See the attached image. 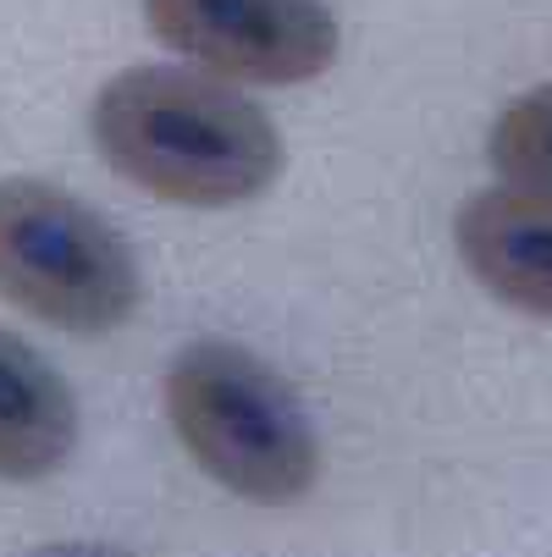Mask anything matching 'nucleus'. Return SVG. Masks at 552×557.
<instances>
[{"mask_svg":"<svg viewBox=\"0 0 552 557\" xmlns=\"http://www.w3.org/2000/svg\"><path fill=\"white\" fill-rule=\"evenodd\" d=\"M167 420L216 486L255 508H293L321 481V442L287 381L238 343H188L161 386Z\"/></svg>","mask_w":552,"mask_h":557,"instance_id":"2","label":"nucleus"},{"mask_svg":"<svg viewBox=\"0 0 552 557\" xmlns=\"http://www.w3.org/2000/svg\"><path fill=\"white\" fill-rule=\"evenodd\" d=\"M77 447V404L61 370L0 326V481L28 486L72 458Z\"/></svg>","mask_w":552,"mask_h":557,"instance_id":"6","label":"nucleus"},{"mask_svg":"<svg viewBox=\"0 0 552 557\" xmlns=\"http://www.w3.org/2000/svg\"><path fill=\"white\" fill-rule=\"evenodd\" d=\"M453 244L498 304L552 321V194L514 183L469 194L453 215Z\"/></svg>","mask_w":552,"mask_h":557,"instance_id":"5","label":"nucleus"},{"mask_svg":"<svg viewBox=\"0 0 552 557\" xmlns=\"http://www.w3.org/2000/svg\"><path fill=\"white\" fill-rule=\"evenodd\" d=\"M0 298L28 321L106 337L144 298L122 232L45 177H0Z\"/></svg>","mask_w":552,"mask_h":557,"instance_id":"3","label":"nucleus"},{"mask_svg":"<svg viewBox=\"0 0 552 557\" xmlns=\"http://www.w3.org/2000/svg\"><path fill=\"white\" fill-rule=\"evenodd\" d=\"M100 161L161 205L232 210L282 177L277 122L216 72L127 66L95 95Z\"/></svg>","mask_w":552,"mask_h":557,"instance_id":"1","label":"nucleus"},{"mask_svg":"<svg viewBox=\"0 0 552 557\" xmlns=\"http://www.w3.org/2000/svg\"><path fill=\"white\" fill-rule=\"evenodd\" d=\"M144 23L205 72L260 89L309 84L343 45L327 0H144Z\"/></svg>","mask_w":552,"mask_h":557,"instance_id":"4","label":"nucleus"},{"mask_svg":"<svg viewBox=\"0 0 552 557\" xmlns=\"http://www.w3.org/2000/svg\"><path fill=\"white\" fill-rule=\"evenodd\" d=\"M487 161L503 183L552 194V84L519 95L487 138Z\"/></svg>","mask_w":552,"mask_h":557,"instance_id":"7","label":"nucleus"}]
</instances>
